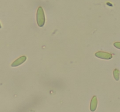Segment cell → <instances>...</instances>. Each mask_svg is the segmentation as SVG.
I'll list each match as a JSON object with an SVG mask.
<instances>
[{"label":"cell","instance_id":"cell-5","mask_svg":"<svg viewBox=\"0 0 120 112\" xmlns=\"http://www.w3.org/2000/svg\"><path fill=\"white\" fill-rule=\"evenodd\" d=\"M113 75H114V77L115 79H116V80H119L120 72V71L118 70V69H115V70H114Z\"/></svg>","mask_w":120,"mask_h":112},{"label":"cell","instance_id":"cell-3","mask_svg":"<svg viewBox=\"0 0 120 112\" xmlns=\"http://www.w3.org/2000/svg\"><path fill=\"white\" fill-rule=\"evenodd\" d=\"M26 60V57L25 56H22V57H19V58H18L17 60H16L12 64L11 66H12V67H14V66H19V65H20L21 64H22V63H24Z\"/></svg>","mask_w":120,"mask_h":112},{"label":"cell","instance_id":"cell-1","mask_svg":"<svg viewBox=\"0 0 120 112\" xmlns=\"http://www.w3.org/2000/svg\"><path fill=\"white\" fill-rule=\"evenodd\" d=\"M36 21L39 27H43L45 22V17L44 11L43 8L41 7H39L36 13Z\"/></svg>","mask_w":120,"mask_h":112},{"label":"cell","instance_id":"cell-2","mask_svg":"<svg viewBox=\"0 0 120 112\" xmlns=\"http://www.w3.org/2000/svg\"><path fill=\"white\" fill-rule=\"evenodd\" d=\"M95 56L101 59L110 60L112 57V55L109 52H103V51H98L95 54Z\"/></svg>","mask_w":120,"mask_h":112},{"label":"cell","instance_id":"cell-6","mask_svg":"<svg viewBox=\"0 0 120 112\" xmlns=\"http://www.w3.org/2000/svg\"><path fill=\"white\" fill-rule=\"evenodd\" d=\"M114 46L117 49H120V42H116L114 43Z\"/></svg>","mask_w":120,"mask_h":112},{"label":"cell","instance_id":"cell-4","mask_svg":"<svg viewBox=\"0 0 120 112\" xmlns=\"http://www.w3.org/2000/svg\"><path fill=\"white\" fill-rule=\"evenodd\" d=\"M97 104H98V102H97V97L96 96H94L90 103V110L91 112H93L96 110L97 107Z\"/></svg>","mask_w":120,"mask_h":112}]
</instances>
